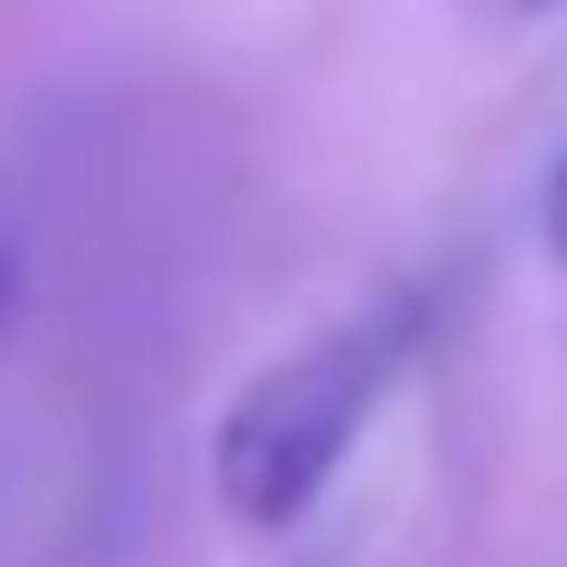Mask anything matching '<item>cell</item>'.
<instances>
[{"instance_id":"3957f363","label":"cell","mask_w":567,"mask_h":567,"mask_svg":"<svg viewBox=\"0 0 567 567\" xmlns=\"http://www.w3.org/2000/svg\"><path fill=\"white\" fill-rule=\"evenodd\" d=\"M484 21H547V11H567V0H473Z\"/></svg>"},{"instance_id":"6da1fadb","label":"cell","mask_w":567,"mask_h":567,"mask_svg":"<svg viewBox=\"0 0 567 567\" xmlns=\"http://www.w3.org/2000/svg\"><path fill=\"white\" fill-rule=\"evenodd\" d=\"M421 337H431V284H389L358 316H337L326 337L284 347L264 379L210 421V494H221L231 526L274 536V526H295V515H316V494L347 473L368 410L421 358Z\"/></svg>"},{"instance_id":"7a4b0ae2","label":"cell","mask_w":567,"mask_h":567,"mask_svg":"<svg viewBox=\"0 0 567 567\" xmlns=\"http://www.w3.org/2000/svg\"><path fill=\"white\" fill-rule=\"evenodd\" d=\"M21 264H32V243H21L11 200H0V326H11V305H21Z\"/></svg>"},{"instance_id":"277c9868","label":"cell","mask_w":567,"mask_h":567,"mask_svg":"<svg viewBox=\"0 0 567 567\" xmlns=\"http://www.w3.org/2000/svg\"><path fill=\"white\" fill-rule=\"evenodd\" d=\"M547 243L567 252V158H557V179H547Z\"/></svg>"}]
</instances>
